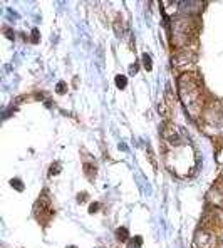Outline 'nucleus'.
<instances>
[{"mask_svg": "<svg viewBox=\"0 0 223 248\" xmlns=\"http://www.w3.org/2000/svg\"><path fill=\"white\" fill-rule=\"evenodd\" d=\"M116 238L119 240V241H126L127 240V230L126 228H119L116 231Z\"/></svg>", "mask_w": 223, "mask_h": 248, "instance_id": "obj_1", "label": "nucleus"}, {"mask_svg": "<svg viewBox=\"0 0 223 248\" xmlns=\"http://www.w3.org/2000/svg\"><path fill=\"white\" fill-rule=\"evenodd\" d=\"M126 84H127V79H126L124 76H118V77H116V86H118L119 89H124Z\"/></svg>", "mask_w": 223, "mask_h": 248, "instance_id": "obj_2", "label": "nucleus"}, {"mask_svg": "<svg viewBox=\"0 0 223 248\" xmlns=\"http://www.w3.org/2000/svg\"><path fill=\"white\" fill-rule=\"evenodd\" d=\"M143 60H144V67H146L148 71H151V69H153V64H151V57L148 55V54H144V55H143Z\"/></svg>", "mask_w": 223, "mask_h": 248, "instance_id": "obj_3", "label": "nucleus"}, {"mask_svg": "<svg viewBox=\"0 0 223 248\" xmlns=\"http://www.w3.org/2000/svg\"><path fill=\"white\" fill-rule=\"evenodd\" d=\"M139 245H141V238L139 237H136L134 240L129 241V248H139Z\"/></svg>", "mask_w": 223, "mask_h": 248, "instance_id": "obj_4", "label": "nucleus"}, {"mask_svg": "<svg viewBox=\"0 0 223 248\" xmlns=\"http://www.w3.org/2000/svg\"><path fill=\"white\" fill-rule=\"evenodd\" d=\"M12 186H15L19 191H22V189H24V184L20 183V179H17V178H15V179H12Z\"/></svg>", "mask_w": 223, "mask_h": 248, "instance_id": "obj_5", "label": "nucleus"}, {"mask_svg": "<svg viewBox=\"0 0 223 248\" xmlns=\"http://www.w3.org/2000/svg\"><path fill=\"white\" fill-rule=\"evenodd\" d=\"M59 171H60V164H59V163L52 164V169H51V175H54V173H59Z\"/></svg>", "mask_w": 223, "mask_h": 248, "instance_id": "obj_6", "label": "nucleus"}, {"mask_svg": "<svg viewBox=\"0 0 223 248\" xmlns=\"http://www.w3.org/2000/svg\"><path fill=\"white\" fill-rule=\"evenodd\" d=\"M64 87H65V84H64V82H59V84H57V92H59V94H62V92H64Z\"/></svg>", "mask_w": 223, "mask_h": 248, "instance_id": "obj_7", "label": "nucleus"}, {"mask_svg": "<svg viewBox=\"0 0 223 248\" xmlns=\"http://www.w3.org/2000/svg\"><path fill=\"white\" fill-rule=\"evenodd\" d=\"M97 208H99V203H92V205H91V208H89V213L97 211Z\"/></svg>", "mask_w": 223, "mask_h": 248, "instance_id": "obj_8", "label": "nucleus"}, {"mask_svg": "<svg viewBox=\"0 0 223 248\" xmlns=\"http://www.w3.org/2000/svg\"><path fill=\"white\" fill-rule=\"evenodd\" d=\"M86 198H87V196H86V193H81V195L77 196V201H79V203H82V201H86Z\"/></svg>", "mask_w": 223, "mask_h": 248, "instance_id": "obj_9", "label": "nucleus"}, {"mask_svg": "<svg viewBox=\"0 0 223 248\" xmlns=\"http://www.w3.org/2000/svg\"><path fill=\"white\" fill-rule=\"evenodd\" d=\"M136 71H138V65H131V74H136Z\"/></svg>", "mask_w": 223, "mask_h": 248, "instance_id": "obj_10", "label": "nucleus"}]
</instances>
